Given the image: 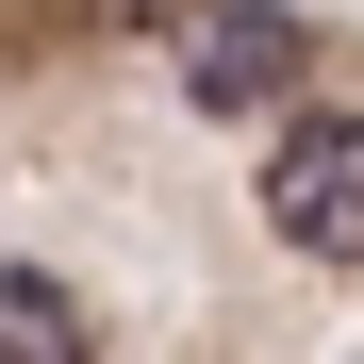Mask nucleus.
I'll return each mask as SVG.
<instances>
[{
  "mask_svg": "<svg viewBox=\"0 0 364 364\" xmlns=\"http://www.w3.org/2000/svg\"><path fill=\"white\" fill-rule=\"evenodd\" d=\"M265 215H282L315 265H364V116H282V149H265Z\"/></svg>",
  "mask_w": 364,
  "mask_h": 364,
  "instance_id": "nucleus-1",
  "label": "nucleus"
},
{
  "mask_svg": "<svg viewBox=\"0 0 364 364\" xmlns=\"http://www.w3.org/2000/svg\"><path fill=\"white\" fill-rule=\"evenodd\" d=\"M282 83H298V17H282V0H182V100L249 116Z\"/></svg>",
  "mask_w": 364,
  "mask_h": 364,
  "instance_id": "nucleus-2",
  "label": "nucleus"
},
{
  "mask_svg": "<svg viewBox=\"0 0 364 364\" xmlns=\"http://www.w3.org/2000/svg\"><path fill=\"white\" fill-rule=\"evenodd\" d=\"M0 331H33V348H83V315H67V282H0Z\"/></svg>",
  "mask_w": 364,
  "mask_h": 364,
  "instance_id": "nucleus-3",
  "label": "nucleus"
}]
</instances>
